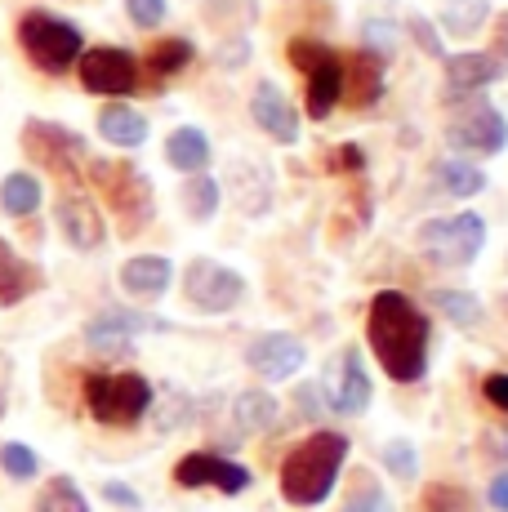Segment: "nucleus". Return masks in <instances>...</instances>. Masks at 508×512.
Returning a JSON list of instances; mask_svg holds the SVG:
<instances>
[{"label":"nucleus","instance_id":"nucleus-1","mask_svg":"<svg viewBox=\"0 0 508 512\" xmlns=\"http://www.w3.org/2000/svg\"><path fill=\"white\" fill-rule=\"evenodd\" d=\"M366 343L375 352L379 370L393 383H415L428 370V343L433 321L419 312V303L402 290H379L366 308Z\"/></svg>","mask_w":508,"mask_h":512},{"label":"nucleus","instance_id":"nucleus-2","mask_svg":"<svg viewBox=\"0 0 508 512\" xmlns=\"http://www.w3.org/2000/svg\"><path fill=\"white\" fill-rule=\"evenodd\" d=\"M348 437L344 432H308L286 459H281V495L295 508H317L335 495L339 472L348 464Z\"/></svg>","mask_w":508,"mask_h":512},{"label":"nucleus","instance_id":"nucleus-3","mask_svg":"<svg viewBox=\"0 0 508 512\" xmlns=\"http://www.w3.org/2000/svg\"><path fill=\"white\" fill-rule=\"evenodd\" d=\"M152 401L156 388L134 370L85 374V406H90V419L103 428H134L139 419L152 415Z\"/></svg>","mask_w":508,"mask_h":512},{"label":"nucleus","instance_id":"nucleus-4","mask_svg":"<svg viewBox=\"0 0 508 512\" xmlns=\"http://www.w3.org/2000/svg\"><path fill=\"white\" fill-rule=\"evenodd\" d=\"M18 45H23V54L32 58L36 72L63 76V72H72L76 58H81L85 36L76 23L50 14V9H27V14L18 18Z\"/></svg>","mask_w":508,"mask_h":512},{"label":"nucleus","instance_id":"nucleus-5","mask_svg":"<svg viewBox=\"0 0 508 512\" xmlns=\"http://www.w3.org/2000/svg\"><path fill=\"white\" fill-rule=\"evenodd\" d=\"M415 245L437 268H468L486 245V223H482V214H473V210L442 214V219L419 223Z\"/></svg>","mask_w":508,"mask_h":512},{"label":"nucleus","instance_id":"nucleus-6","mask_svg":"<svg viewBox=\"0 0 508 512\" xmlns=\"http://www.w3.org/2000/svg\"><path fill=\"white\" fill-rule=\"evenodd\" d=\"M90 174L107 192V201H112L121 236H134V232L148 228L152 214H156V196H152L148 174L134 170V165H107V161H90Z\"/></svg>","mask_w":508,"mask_h":512},{"label":"nucleus","instance_id":"nucleus-7","mask_svg":"<svg viewBox=\"0 0 508 512\" xmlns=\"http://www.w3.org/2000/svg\"><path fill=\"white\" fill-rule=\"evenodd\" d=\"M290 63L308 76V116L312 121H326L339 107V98H344V58L326 41L295 36V41H290Z\"/></svg>","mask_w":508,"mask_h":512},{"label":"nucleus","instance_id":"nucleus-8","mask_svg":"<svg viewBox=\"0 0 508 512\" xmlns=\"http://www.w3.org/2000/svg\"><path fill=\"white\" fill-rule=\"evenodd\" d=\"M23 152L32 156L36 165H45V170L63 174V179H76V174L90 165V147H85L81 134L67 130V125H54V121H27Z\"/></svg>","mask_w":508,"mask_h":512},{"label":"nucleus","instance_id":"nucleus-9","mask_svg":"<svg viewBox=\"0 0 508 512\" xmlns=\"http://www.w3.org/2000/svg\"><path fill=\"white\" fill-rule=\"evenodd\" d=\"M76 76H81V85L90 94L125 98V94L139 90V58L121 45H94V49H81Z\"/></svg>","mask_w":508,"mask_h":512},{"label":"nucleus","instance_id":"nucleus-10","mask_svg":"<svg viewBox=\"0 0 508 512\" xmlns=\"http://www.w3.org/2000/svg\"><path fill=\"white\" fill-rule=\"evenodd\" d=\"M183 294H188V303L197 312H205V317H223V312H232L241 303L246 277L214 259H192L188 272H183Z\"/></svg>","mask_w":508,"mask_h":512},{"label":"nucleus","instance_id":"nucleus-11","mask_svg":"<svg viewBox=\"0 0 508 512\" xmlns=\"http://www.w3.org/2000/svg\"><path fill=\"white\" fill-rule=\"evenodd\" d=\"M174 481H179L183 490H219V495L237 499L250 490V468L237 464V459H228L223 450H192V455H183L179 464H174Z\"/></svg>","mask_w":508,"mask_h":512},{"label":"nucleus","instance_id":"nucleus-12","mask_svg":"<svg viewBox=\"0 0 508 512\" xmlns=\"http://www.w3.org/2000/svg\"><path fill=\"white\" fill-rule=\"evenodd\" d=\"M321 401H326L335 415H366L370 397H375V383L366 374V361H361L357 348H344L339 357H330L326 379L317 383Z\"/></svg>","mask_w":508,"mask_h":512},{"label":"nucleus","instance_id":"nucleus-13","mask_svg":"<svg viewBox=\"0 0 508 512\" xmlns=\"http://www.w3.org/2000/svg\"><path fill=\"white\" fill-rule=\"evenodd\" d=\"M446 143L455 152H468V156H495L508 147V121L500 107L491 103H473L468 112H459L451 125H446Z\"/></svg>","mask_w":508,"mask_h":512},{"label":"nucleus","instance_id":"nucleus-14","mask_svg":"<svg viewBox=\"0 0 508 512\" xmlns=\"http://www.w3.org/2000/svg\"><path fill=\"white\" fill-rule=\"evenodd\" d=\"M304 361H308L304 339H295V334H286V330L254 334L250 348H246V366L259 374L263 383H286V379H295V374L304 370Z\"/></svg>","mask_w":508,"mask_h":512},{"label":"nucleus","instance_id":"nucleus-15","mask_svg":"<svg viewBox=\"0 0 508 512\" xmlns=\"http://www.w3.org/2000/svg\"><path fill=\"white\" fill-rule=\"evenodd\" d=\"M54 223H58V232H63V241L72 245V250H81V254L99 250V245L107 241L103 210L94 205V196H85V192H58Z\"/></svg>","mask_w":508,"mask_h":512},{"label":"nucleus","instance_id":"nucleus-16","mask_svg":"<svg viewBox=\"0 0 508 512\" xmlns=\"http://www.w3.org/2000/svg\"><path fill=\"white\" fill-rule=\"evenodd\" d=\"M165 321L148 317V312H130V308H103L99 317L85 326V343L94 352H125L139 334H161Z\"/></svg>","mask_w":508,"mask_h":512},{"label":"nucleus","instance_id":"nucleus-17","mask_svg":"<svg viewBox=\"0 0 508 512\" xmlns=\"http://www.w3.org/2000/svg\"><path fill=\"white\" fill-rule=\"evenodd\" d=\"M250 121L259 125V130L268 134L272 143H281V147H295L299 143V112H295V103L281 94V85H272V81L254 85V94H250Z\"/></svg>","mask_w":508,"mask_h":512},{"label":"nucleus","instance_id":"nucleus-18","mask_svg":"<svg viewBox=\"0 0 508 512\" xmlns=\"http://www.w3.org/2000/svg\"><path fill=\"white\" fill-rule=\"evenodd\" d=\"M442 63H446V85H451V94H477L508 72V63L495 58L491 49H482V54L468 49V54H451V58H442Z\"/></svg>","mask_w":508,"mask_h":512},{"label":"nucleus","instance_id":"nucleus-19","mask_svg":"<svg viewBox=\"0 0 508 512\" xmlns=\"http://www.w3.org/2000/svg\"><path fill=\"white\" fill-rule=\"evenodd\" d=\"M121 285L134 299H161L174 285V263L165 254H134L121 263Z\"/></svg>","mask_w":508,"mask_h":512},{"label":"nucleus","instance_id":"nucleus-20","mask_svg":"<svg viewBox=\"0 0 508 512\" xmlns=\"http://www.w3.org/2000/svg\"><path fill=\"white\" fill-rule=\"evenodd\" d=\"M41 285H45L41 268H36V263H27L23 254H18L14 245L0 236V303H5V308H18V303L32 299Z\"/></svg>","mask_w":508,"mask_h":512},{"label":"nucleus","instance_id":"nucleus-21","mask_svg":"<svg viewBox=\"0 0 508 512\" xmlns=\"http://www.w3.org/2000/svg\"><path fill=\"white\" fill-rule=\"evenodd\" d=\"M232 428H237V437H254V432H272L281 419V406L277 397H272L268 388H246L232 397V410H228Z\"/></svg>","mask_w":508,"mask_h":512},{"label":"nucleus","instance_id":"nucleus-22","mask_svg":"<svg viewBox=\"0 0 508 512\" xmlns=\"http://www.w3.org/2000/svg\"><path fill=\"white\" fill-rule=\"evenodd\" d=\"M99 134L112 147H143L148 143V116L139 112V107H130L125 98H116V103H107L99 112Z\"/></svg>","mask_w":508,"mask_h":512},{"label":"nucleus","instance_id":"nucleus-23","mask_svg":"<svg viewBox=\"0 0 508 512\" xmlns=\"http://www.w3.org/2000/svg\"><path fill=\"white\" fill-rule=\"evenodd\" d=\"M210 139H205V130L197 125H179V130L165 139V161L174 165L179 174H201L205 165H210Z\"/></svg>","mask_w":508,"mask_h":512},{"label":"nucleus","instance_id":"nucleus-24","mask_svg":"<svg viewBox=\"0 0 508 512\" xmlns=\"http://www.w3.org/2000/svg\"><path fill=\"white\" fill-rule=\"evenodd\" d=\"M41 201H45V187L36 174L14 170L0 179V210H5L9 219H32V214L41 210Z\"/></svg>","mask_w":508,"mask_h":512},{"label":"nucleus","instance_id":"nucleus-25","mask_svg":"<svg viewBox=\"0 0 508 512\" xmlns=\"http://www.w3.org/2000/svg\"><path fill=\"white\" fill-rule=\"evenodd\" d=\"M433 179L446 196H459V201L486 192V170H477L473 161H455V156H446V161L433 165Z\"/></svg>","mask_w":508,"mask_h":512},{"label":"nucleus","instance_id":"nucleus-26","mask_svg":"<svg viewBox=\"0 0 508 512\" xmlns=\"http://www.w3.org/2000/svg\"><path fill=\"white\" fill-rule=\"evenodd\" d=\"M223 205V187L210 179V174H183V210H188L192 223H210Z\"/></svg>","mask_w":508,"mask_h":512},{"label":"nucleus","instance_id":"nucleus-27","mask_svg":"<svg viewBox=\"0 0 508 512\" xmlns=\"http://www.w3.org/2000/svg\"><path fill=\"white\" fill-rule=\"evenodd\" d=\"M428 303H433V308L442 312L451 326H459V330L482 326V317H486L482 299H477V294H468V290H433V294H428Z\"/></svg>","mask_w":508,"mask_h":512},{"label":"nucleus","instance_id":"nucleus-28","mask_svg":"<svg viewBox=\"0 0 508 512\" xmlns=\"http://www.w3.org/2000/svg\"><path fill=\"white\" fill-rule=\"evenodd\" d=\"M32 512H90V499L81 495V486L72 477H50L45 490L36 495Z\"/></svg>","mask_w":508,"mask_h":512},{"label":"nucleus","instance_id":"nucleus-29","mask_svg":"<svg viewBox=\"0 0 508 512\" xmlns=\"http://www.w3.org/2000/svg\"><path fill=\"white\" fill-rule=\"evenodd\" d=\"M486 14H491V5L486 0H446L442 5V27L451 36H477L486 23Z\"/></svg>","mask_w":508,"mask_h":512},{"label":"nucleus","instance_id":"nucleus-30","mask_svg":"<svg viewBox=\"0 0 508 512\" xmlns=\"http://www.w3.org/2000/svg\"><path fill=\"white\" fill-rule=\"evenodd\" d=\"M353 72H357V90H348L344 98H353L357 107H366V103H375L379 94H384V58H375V54H366V49H361V54L353 58Z\"/></svg>","mask_w":508,"mask_h":512},{"label":"nucleus","instance_id":"nucleus-31","mask_svg":"<svg viewBox=\"0 0 508 512\" xmlns=\"http://www.w3.org/2000/svg\"><path fill=\"white\" fill-rule=\"evenodd\" d=\"M197 58V49H192V41H183V36H170V41H161V45H152V54H148V67L156 76H174V72H183V67Z\"/></svg>","mask_w":508,"mask_h":512},{"label":"nucleus","instance_id":"nucleus-32","mask_svg":"<svg viewBox=\"0 0 508 512\" xmlns=\"http://www.w3.org/2000/svg\"><path fill=\"white\" fill-rule=\"evenodd\" d=\"M0 468H5V477H14V481H36L41 455H36L32 446H23V441H5V446H0Z\"/></svg>","mask_w":508,"mask_h":512},{"label":"nucleus","instance_id":"nucleus-33","mask_svg":"<svg viewBox=\"0 0 508 512\" xmlns=\"http://www.w3.org/2000/svg\"><path fill=\"white\" fill-rule=\"evenodd\" d=\"M379 464L393 472L397 481H415L419 477V450L410 446L406 437H393L384 450H379Z\"/></svg>","mask_w":508,"mask_h":512},{"label":"nucleus","instance_id":"nucleus-34","mask_svg":"<svg viewBox=\"0 0 508 512\" xmlns=\"http://www.w3.org/2000/svg\"><path fill=\"white\" fill-rule=\"evenodd\" d=\"M424 512H473V499H468V490L433 481V486L424 490Z\"/></svg>","mask_w":508,"mask_h":512},{"label":"nucleus","instance_id":"nucleus-35","mask_svg":"<svg viewBox=\"0 0 508 512\" xmlns=\"http://www.w3.org/2000/svg\"><path fill=\"white\" fill-rule=\"evenodd\" d=\"M361 45H366V54L388 58L397 49V27L388 23V18H370V23L361 27Z\"/></svg>","mask_w":508,"mask_h":512},{"label":"nucleus","instance_id":"nucleus-36","mask_svg":"<svg viewBox=\"0 0 508 512\" xmlns=\"http://www.w3.org/2000/svg\"><path fill=\"white\" fill-rule=\"evenodd\" d=\"M125 14H130L134 27L152 32V27L165 23V14H170V0H125Z\"/></svg>","mask_w":508,"mask_h":512},{"label":"nucleus","instance_id":"nucleus-37","mask_svg":"<svg viewBox=\"0 0 508 512\" xmlns=\"http://www.w3.org/2000/svg\"><path fill=\"white\" fill-rule=\"evenodd\" d=\"M406 32L419 41V49H424L428 58H446V45H442V36H437V27L428 23L424 14H410V23H406Z\"/></svg>","mask_w":508,"mask_h":512},{"label":"nucleus","instance_id":"nucleus-38","mask_svg":"<svg viewBox=\"0 0 508 512\" xmlns=\"http://www.w3.org/2000/svg\"><path fill=\"white\" fill-rule=\"evenodd\" d=\"M339 512H397L393 504H388V495L384 490H370V486H361V490H353V495H348V504L339 508Z\"/></svg>","mask_w":508,"mask_h":512},{"label":"nucleus","instance_id":"nucleus-39","mask_svg":"<svg viewBox=\"0 0 508 512\" xmlns=\"http://www.w3.org/2000/svg\"><path fill=\"white\" fill-rule=\"evenodd\" d=\"M482 392H486V401H491L500 415H508V370L486 374V379H482Z\"/></svg>","mask_w":508,"mask_h":512},{"label":"nucleus","instance_id":"nucleus-40","mask_svg":"<svg viewBox=\"0 0 508 512\" xmlns=\"http://www.w3.org/2000/svg\"><path fill=\"white\" fill-rule=\"evenodd\" d=\"M103 499H107V504H116V508H130V512H139V508H143V499L134 495V490L125 486V481H107V486H103Z\"/></svg>","mask_w":508,"mask_h":512},{"label":"nucleus","instance_id":"nucleus-41","mask_svg":"<svg viewBox=\"0 0 508 512\" xmlns=\"http://www.w3.org/2000/svg\"><path fill=\"white\" fill-rule=\"evenodd\" d=\"M335 170H344V174H357V170H366V152H361L357 143H344L335 152Z\"/></svg>","mask_w":508,"mask_h":512},{"label":"nucleus","instance_id":"nucleus-42","mask_svg":"<svg viewBox=\"0 0 508 512\" xmlns=\"http://www.w3.org/2000/svg\"><path fill=\"white\" fill-rule=\"evenodd\" d=\"M295 410H299V415H317V410H321V388H317V383H299V388H295Z\"/></svg>","mask_w":508,"mask_h":512},{"label":"nucleus","instance_id":"nucleus-43","mask_svg":"<svg viewBox=\"0 0 508 512\" xmlns=\"http://www.w3.org/2000/svg\"><path fill=\"white\" fill-rule=\"evenodd\" d=\"M486 504H491L495 512H508V468L491 477V486H486Z\"/></svg>","mask_w":508,"mask_h":512},{"label":"nucleus","instance_id":"nucleus-44","mask_svg":"<svg viewBox=\"0 0 508 512\" xmlns=\"http://www.w3.org/2000/svg\"><path fill=\"white\" fill-rule=\"evenodd\" d=\"M250 58V45L246 41H228V45H219V67H241Z\"/></svg>","mask_w":508,"mask_h":512},{"label":"nucleus","instance_id":"nucleus-45","mask_svg":"<svg viewBox=\"0 0 508 512\" xmlns=\"http://www.w3.org/2000/svg\"><path fill=\"white\" fill-rule=\"evenodd\" d=\"M482 455L486 459H508V437H500V432H486V437H482Z\"/></svg>","mask_w":508,"mask_h":512},{"label":"nucleus","instance_id":"nucleus-46","mask_svg":"<svg viewBox=\"0 0 508 512\" xmlns=\"http://www.w3.org/2000/svg\"><path fill=\"white\" fill-rule=\"evenodd\" d=\"M500 308H504V317H508V290L500 294Z\"/></svg>","mask_w":508,"mask_h":512},{"label":"nucleus","instance_id":"nucleus-47","mask_svg":"<svg viewBox=\"0 0 508 512\" xmlns=\"http://www.w3.org/2000/svg\"><path fill=\"white\" fill-rule=\"evenodd\" d=\"M0 415H5V388H0Z\"/></svg>","mask_w":508,"mask_h":512}]
</instances>
